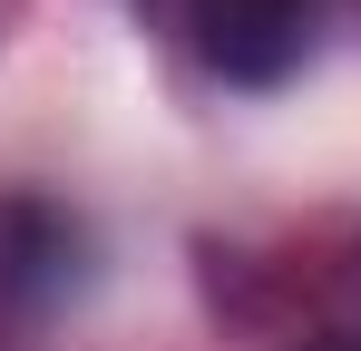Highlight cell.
<instances>
[{
    "mask_svg": "<svg viewBox=\"0 0 361 351\" xmlns=\"http://www.w3.org/2000/svg\"><path fill=\"white\" fill-rule=\"evenodd\" d=\"M195 49L235 88H274L312 49V0H195Z\"/></svg>",
    "mask_w": 361,
    "mask_h": 351,
    "instance_id": "6da1fadb",
    "label": "cell"
},
{
    "mask_svg": "<svg viewBox=\"0 0 361 351\" xmlns=\"http://www.w3.org/2000/svg\"><path fill=\"white\" fill-rule=\"evenodd\" d=\"M312 351H361V342H342V332H322V342H312Z\"/></svg>",
    "mask_w": 361,
    "mask_h": 351,
    "instance_id": "7a4b0ae2",
    "label": "cell"
}]
</instances>
